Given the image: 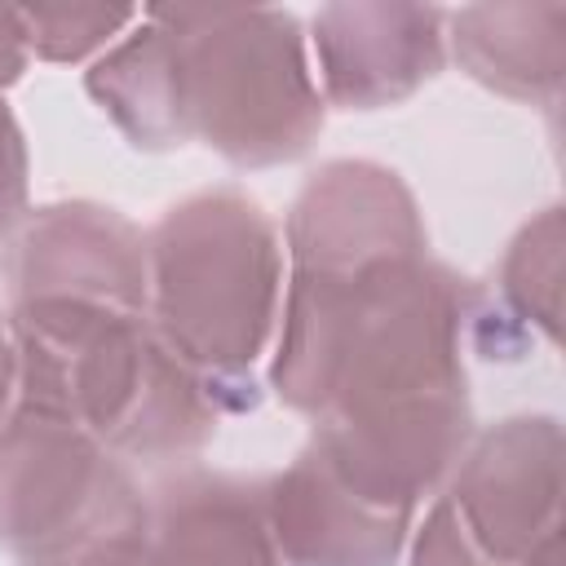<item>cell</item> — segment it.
Segmentation results:
<instances>
[{
    "label": "cell",
    "instance_id": "obj_1",
    "mask_svg": "<svg viewBox=\"0 0 566 566\" xmlns=\"http://www.w3.org/2000/svg\"><path fill=\"white\" fill-rule=\"evenodd\" d=\"M88 93L133 146L199 137L239 168L296 159L323 128L305 35L283 9H142L93 62Z\"/></svg>",
    "mask_w": 566,
    "mask_h": 566
},
{
    "label": "cell",
    "instance_id": "obj_2",
    "mask_svg": "<svg viewBox=\"0 0 566 566\" xmlns=\"http://www.w3.org/2000/svg\"><path fill=\"white\" fill-rule=\"evenodd\" d=\"M18 407L71 420L119 460L195 455L217 407L146 314L106 305H9Z\"/></svg>",
    "mask_w": 566,
    "mask_h": 566
},
{
    "label": "cell",
    "instance_id": "obj_3",
    "mask_svg": "<svg viewBox=\"0 0 566 566\" xmlns=\"http://www.w3.org/2000/svg\"><path fill=\"white\" fill-rule=\"evenodd\" d=\"M155 336L186 363L212 407H256L252 367L265 354L279 310V230L234 186L181 199L146 234Z\"/></svg>",
    "mask_w": 566,
    "mask_h": 566
},
{
    "label": "cell",
    "instance_id": "obj_4",
    "mask_svg": "<svg viewBox=\"0 0 566 566\" xmlns=\"http://www.w3.org/2000/svg\"><path fill=\"white\" fill-rule=\"evenodd\" d=\"M146 495L128 464L71 420L18 407L0 424V544L18 566H80L133 531Z\"/></svg>",
    "mask_w": 566,
    "mask_h": 566
},
{
    "label": "cell",
    "instance_id": "obj_5",
    "mask_svg": "<svg viewBox=\"0 0 566 566\" xmlns=\"http://www.w3.org/2000/svg\"><path fill=\"white\" fill-rule=\"evenodd\" d=\"M411 566H557V424L482 433L420 526Z\"/></svg>",
    "mask_w": 566,
    "mask_h": 566
},
{
    "label": "cell",
    "instance_id": "obj_6",
    "mask_svg": "<svg viewBox=\"0 0 566 566\" xmlns=\"http://www.w3.org/2000/svg\"><path fill=\"white\" fill-rule=\"evenodd\" d=\"M9 305H106L146 314V234L97 203H49L0 256Z\"/></svg>",
    "mask_w": 566,
    "mask_h": 566
},
{
    "label": "cell",
    "instance_id": "obj_7",
    "mask_svg": "<svg viewBox=\"0 0 566 566\" xmlns=\"http://www.w3.org/2000/svg\"><path fill=\"white\" fill-rule=\"evenodd\" d=\"M323 97L345 111L394 106L442 66V13L420 4H327L314 18Z\"/></svg>",
    "mask_w": 566,
    "mask_h": 566
},
{
    "label": "cell",
    "instance_id": "obj_8",
    "mask_svg": "<svg viewBox=\"0 0 566 566\" xmlns=\"http://www.w3.org/2000/svg\"><path fill=\"white\" fill-rule=\"evenodd\" d=\"M142 544L150 566H283L265 482L181 469L146 495Z\"/></svg>",
    "mask_w": 566,
    "mask_h": 566
},
{
    "label": "cell",
    "instance_id": "obj_9",
    "mask_svg": "<svg viewBox=\"0 0 566 566\" xmlns=\"http://www.w3.org/2000/svg\"><path fill=\"white\" fill-rule=\"evenodd\" d=\"M265 517L287 566H389L407 535V517L363 504L310 447L265 486Z\"/></svg>",
    "mask_w": 566,
    "mask_h": 566
},
{
    "label": "cell",
    "instance_id": "obj_10",
    "mask_svg": "<svg viewBox=\"0 0 566 566\" xmlns=\"http://www.w3.org/2000/svg\"><path fill=\"white\" fill-rule=\"evenodd\" d=\"M544 9H526V4L460 9L451 18L455 27L451 44L460 66L486 88H500L509 97L553 93L562 80V27L539 35L535 22L544 18Z\"/></svg>",
    "mask_w": 566,
    "mask_h": 566
},
{
    "label": "cell",
    "instance_id": "obj_11",
    "mask_svg": "<svg viewBox=\"0 0 566 566\" xmlns=\"http://www.w3.org/2000/svg\"><path fill=\"white\" fill-rule=\"evenodd\" d=\"M27 44L44 62H80L106 49L124 27L142 18V9H106V4H18Z\"/></svg>",
    "mask_w": 566,
    "mask_h": 566
},
{
    "label": "cell",
    "instance_id": "obj_12",
    "mask_svg": "<svg viewBox=\"0 0 566 566\" xmlns=\"http://www.w3.org/2000/svg\"><path fill=\"white\" fill-rule=\"evenodd\" d=\"M22 195H27V150L9 106L0 102V243L22 217Z\"/></svg>",
    "mask_w": 566,
    "mask_h": 566
},
{
    "label": "cell",
    "instance_id": "obj_13",
    "mask_svg": "<svg viewBox=\"0 0 566 566\" xmlns=\"http://www.w3.org/2000/svg\"><path fill=\"white\" fill-rule=\"evenodd\" d=\"M31 62V44H27V27H22V9L18 4H0V88L13 84Z\"/></svg>",
    "mask_w": 566,
    "mask_h": 566
},
{
    "label": "cell",
    "instance_id": "obj_14",
    "mask_svg": "<svg viewBox=\"0 0 566 566\" xmlns=\"http://www.w3.org/2000/svg\"><path fill=\"white\" fill-rule=\"evenodd\" d=\"M18 394V354H13V336L9 323L0 318V424L9 416V398Z\"/></svg>",
    "mask_w": 566,
    "mask_h": 566
}]
</instances>
